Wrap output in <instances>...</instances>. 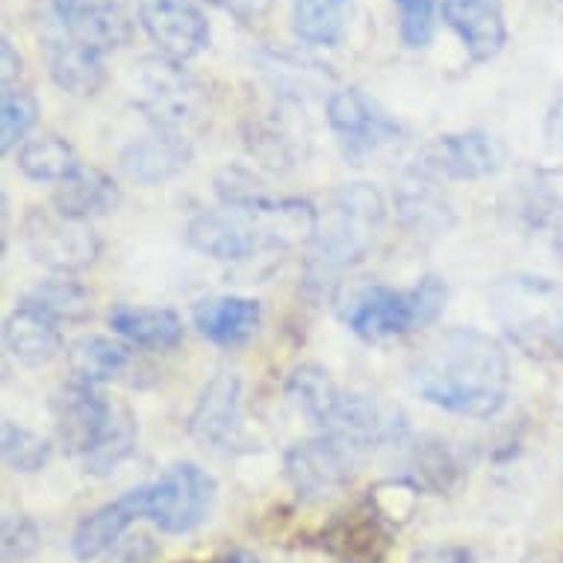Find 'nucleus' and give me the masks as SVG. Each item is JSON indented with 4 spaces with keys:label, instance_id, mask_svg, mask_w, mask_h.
Wrapping results in <instances>:
<instances>
[{
    "label": "nucleus",
    "instance_id": "f257e3e1",
    "mask_svg": "<svg viewBox=\"0 0 563 563\" xmlns=\"http://www.w3.org/2000/svg\"><path fill=\"white\" fill-rule=\"evenodd\" d=\"M419 396L449 413L487 416L505 407L510 387L508 354L487 333L452 328L434 333L410 363Z\"/></svg>",
    "mask_w": 563,
    "mask_h": 563
},
{
    "label": "nucleus",
    "instance_id": "f03ea898",
    "mask_svg": "<svg viewBox=\"0 0 563 563\" xmlns=\"http://www.w3.org/2000/svg\"><path fill=\"white\" fill-rule=\"evenodd\" d=\"M387 207L372 184H345L328 198L324 213L316 224L310 272L316 280L331 277L340 268L361 263L375 245Z\"/></svg>",
    "mask_w": 563,
    "mask_h": 563
},
{
    "label": "nucleus",
    "instance_id": "7ed1b4c3",
    "mask_svg": "<svg viewBox=\"0 0 563 563\" xmlns=\"http://www.w3.org/2000/svg\"><path fill=\"white\" fill-rule=\"evenodd\" d=\"M445 307V284L440 277H422L410 292L387 287L357 289L345 307V324L363 340H389L437 322Z\"/></svg>",
    "mask_w": 563,
    "mask_h": 563
},
{
    "label": "nucleus",
    "instance_id": "20e7f679",
    "mask_svg": "<svg viewBox=\"0 0 563 563\" xmlns=\"http://www.w3.org/2000/svg\"><path fill=\"white\" fill-rule=\"evenodd\" d=\"M130 89L136 107L157 130H180L201 115V86L172 56H142L130 68Z\"/></svg>",
    "mask_w": 563,
    "mask_h": 563
},
{
    "label": "nucleus",
    "instance_id": "39448f33",
    "mask_svg": "<svg viewBox=\"0 0 563 563\" xmlns=\"http://www.w3.org/2000/svg\"><path fill=\"white\" fill-rule=\"evenodd\" d=\"M216 499V481L195 463H177L154 484H145V519L166 534H186L201 526Z\"/></svg>",
    "mask_w": 563,
    "mask_h": 563
},
{
    "label": "nucleus",
    "instance_id": "423d86ee",
    "mask_svg": "<svg viewBox=\"0 0 563 563\" xmlns=\"http://www.w3.org/2000/svg\"><path fill=\"white\" fill-rule=\"evenodd\" d=\"M363 461L361 449L333 434H319L313 440L296 443L287 452L284 470L301 501H324L340 493L357 472Z\"/></svg>",
    "mask_w": 563,
    "mask_h": 563
},
{
    "label": "nucleus",
    "instance_id": "0eeeda50",
    "mask_svg": "<svg viewBox=\"0 0 563 563\" xmlns=\"http://www.w3.org/2000/svg\"><path fill=\"white\" fill-rule=\"evenodd\" d=\"M21 231H24V245L33 260L56 275H75L80 268L92 266L101 251V242L89 222H75L56 210L33 207Z\"/></svg>",
    "mask_w": 563,
    "mask_h": 563
},
{
    "label": "nucleus",
    "instance_id": "6e6552de",
    "mask_svg": "<svg viewBox=\"0 0 563 563\" xmlns=\"http://www.w3.org/2000/svg\"><path fill=\"white\" fill-rule=\"evenodd\" d=\"M328 124L336 133L342 154L351 163H361L387 142L401 136L396 119H389L378 103L361 89H336L328 95Z\"/></svg>",
    "mask_w": 563,
    "mask_h": 563
},
{
    "label": "nucleus",
    "instance_id": "1a4fd4ad",
    "mask_svg": "<svg viewBox=\"0 0 563 563\" xmlns=\"http://www.w3.org/2000/svg\"><path fill=\"white\" fill-rule=\"evenodd\" d=\"M51 10L65 36L95 54L128 45L133 36L128 0H51Z\"/></svg>",
    "mask_w": 563,
    "mask_h": 563
},
{
    "label": "nucleus",
    "instance_id": "9d476101",
    "mask_svg": "<svg viewBox=\"0 0 563 563\" xmlns=\"http://www.w3.org/2000/svg\"><path fill=\"white\" fill-rule=\"evenodd\" d=\"M136 3L139 24L159 47V54L184 63L210 45V24L195 0H136Z\"/></svg>",
    "mask_w": 563,
    "mask_h": 563
},
{
    "label": "nucleus",
    "instance_id": "9b49d317",
    "mask_svg": "<svg viewBox=\"0 0 563 563\" xmlns=\"http://www.w3.org/2000/svg\"><path fill=\"white\" fill-rule=\"evenodd\" d=\"M242 384L233 372H219L201 389V398L189 416L195 443L213 452H233L242 443Z\"/></svg>",
    "mask_w": 563,
    "mask_h": 563
},
{
    "label": "nucleus",
    "instance_id": "f8f14e48",
    "mask_svg": "<svg viewBox=\"0 0 563 563\" xmlns=\"http://www.w3.org/2000/svg\"><path fill=\"white\" fill-rule=\"evenodd\" d=\"M51 407H54V426L59 443L77 457L92 452L112 413L110 401L92 384H84V380L65 384L54 396Z\"/></svg>",
    "mask_w": 563,
    "mask_h": 563
},
{
    "label": "nucleus",
    "instance_id": "ddd939ff",
    "mask_svg": "<svg viewBox=\"0 0 563 563\" xmlns=\"http://www.w3.org/2000/svg\"><path fill=\"white\" fill-rule=\"evenodd\" d=\"M501 166L499 145L478 130L470 133H452L440 136L422 151L419 166L431 177H449V180H478V177L496 175Z\"/></svg>",
    "mask_w": 563,
    "mask_h": 563
},
{
    "label": "nucleus",
    "instance_id": "4468645a",
    "mask_svg": "<svg viewBox=\"0 0 563 563\" xmlns=\"http://www.w3.org/2000/svg\"><path fill=\"white\" fill-rule=\"evenodd\" d=\"M324 549L340 563H384L389 552V517L369 499L351 514H342L324 531Z\"/></svg>",
    "mask_w": 563,
    "mask_h": 563
},
{
    "label": "nucleus",
    "instance_id": "2eb2a0df",
    "mask_svg": "<svg viewBox=\"0 0 563 563\" xmlns=\"http://www.w3.org/2000/svg\"><path fill=\"white\" fill-rule=\"evenodd\" d=\"M445 24L457 33L472 63H489L508 42L501 0H443Z\"/></svg>",
    "mask_w": 563,
    "mask_h": 563
},
{
    "label": "nucleus",
    "instance_id": "dca6fc26",
    "mask_svg": "<svg viewBox=\"0 0 563 563\" xmlns=\"http://www.w3.org/2000/svg\"><path fill=\"white\" fill-rule=\"evenodd\" d=\"M192 163V145L184 133L154 130L148 136L130 142L121 154V172L142 186L166 184Z\"/></svg>",
    "mask_w": 563,
    "mask_h": 563
},
{
    "label": "nucleus",
    "instance_id": "f3484780",
    "mask_svg": "<svg viewBox=\"0 0 563 563\" xmlns=\"http://www.w3.org/2000/svg\"><path fill=\"white\" fill-rule=\"evenodd\" d=\"M145 487L128 489L124 496H119L110 505H103L95 514L77 526L75 537H71V552H75L77 561H95V558H101L110 549L119 545V540L124 537L136 519H145Z\"/></svg>",
    "mask_w": 563,
    "mask_h": 563
},
{
    "label": "nucleus",
    "instance_id": "a211bd4d",
    "mask_svg": "<svg viewBox=\"0 0 563 563\" xmlns=\"http://www.w3.org/2000/svg\"><path fill=\"white\" fill-rule=\"evenodd\" d=\"M59 322H54L51 316H45L36 307H30L21 301L10 313L7 324H3V342L12 357L30 369L47 366L56 361V354L63 351V336H59Z\"/></svg>",
    "mask_w": 563,
    "mask_h": 563
},
{
    "label": "nucleus",
    "instance_id": "6ab92c4d",
    "mask_svg": "<svg viewBox=\"0 0 563 563\" xmlns=\"http://www.w3.org/2000/svg\"><path fill=\"white\" fill-rule=\"evenodd\" d=\"M263 310L254 298H240V296H222L201 301L195 307L192 322L198 328L203 340L233 349L249 342L260 328Z\"/></svg>",
    "mask_w": 563,
    "mask_h": 563
},
{
    "label": "nucleus",
    "instance_id": "aec40b11",
    "mask_svg": "<svg viewBox=\"0 0 563 563\" xmlns=\"http://www.w3.org/2000/svg\"><path fill=\"white\" fill-rule=\"evenodd\" d=\"M45 54L51 77H54V84L63 92L77 95V98H89V95H95L103 86L101 54L77 45L75 38L65 36L63 27H59V33H47Z\"/></svg>",
    "mask_w": 563,
    "mask_h": 563
},
{
    "label": "nucleus",
    "instance_id": "412c9836",
    "mask_svg": "<svg viewBox=\"0 0 563 563\" xmlns=\"http://www.w3.org/2000/svg\"><path fill=\"white\" fill-rule=\"evenodd\" d=\"M56 213L75 222H92L98 216H110L119 207V186L101 168L80 166L75 175L59 184L54 195Z\"/></svg>",
    "mask_w": 563,
    "mask_h": 563
},
{
    "label": "nucleus",
    "instance_id": "4be33fe9",
    "mask_svg": "<svg viewBox=\"0 0 563 563\" xmlns=\"http://www.w3.org/2000/svg\"><path fill=\"white\" fill-rule=\"evenodd\" d=\"M110 328L139 349L168 351L184 342L180 316L163 307L119 305L110 310Z\"/></svg>",
    "mask_w": 563,
    "mask_h": 563
},
{
    "label": "nucleus",
    "instance_id": "5701e85b",
    "mask_svg": "<svg viewBox=\"0 0 563 563\" xmlns=\"http://www.w3.org/2000/svg\"><path fill=\"white\" fill-rule=\"evenodd\" d=\"M396 207L401 222L419 236H440L452 228L454 216L445 198L434 189L431 175L416 168L407 184H401L396 195Z\"/></svg>",
    "mask_w": 563,
    "mask_h": 563
},
{
    "label": "nucleus",
    "instance_id": "b1692460",
    "mask_svg": "<svg viewBox=\"0 0 563 563\" xmlns=\"http://www.w3.org/2000/svg\"><path fill=\"white\" fill-rule=\"evenodd\" d=\"M354 0H292V27L307 45L336 47L349 33Z\"/></svg>",
    "mask_w": 563,
    "mask_h": 563
},
{
    "label": "nucleus",
    "instance_id": "393cba45",
    "mask_svg": "<svg viewBox=\"0 0 563 563\" xmlns=\"http://www.w3.org/2000/svg\"><path fill=\"white\" fill-rule=\"evenodd\" d=\"M68 361H71L75 380L98 387L103 380L119 378L121 372L128 369L130 351L128 345H121V342L110 340V336L89 333V336H80V340L71 342Z\"/></svg>",
    "mask_w": 563,
    "mask_h": 563
},
{
    "label": "nucleus",
    "instance_id": "a878e982",
    "mask_svg": "<svg viewBox=\"0 0 563 563\" xmlns=\"http://www.w3.org/2000/svg\"><path fill=\"white\" fill-rule=\"evenodd\" d=\"M136 449V419L130 413V407L112 405L110 422L103 428L101 440L95 443L92 452H86L80 461H84V470L89 475H110L128 461L130 454Z\"/></svg>",
    "mask_w": 563,
    "mask_h": 563
},
{
    "label": "nucleus",
    "instance_id": "bb28decb",
    "mask_svg": "<svg viewBox=\"0 0 563 563\" xmlns=\"http://www.w3.org/2000/svg\"><path fill=\"white\" fill-rule=\"evenodd\" d=\"M19 168L30 180H45V184H63L75 175L80 163H77L75 148L65 142L63 136L45 133L24 142L19 151Z\"/></svg>",
    "mask_w": 563,
    "mask_h": 563
},
{
    "label": "nucleus",
    "instance_id": "cd10ccee",
    "mask_svg": "<svg viewBox=\"0 0 563 563\" xmlns=\"http://www.w3.org/2000/svg\"><path fill=\"white\" fill-rule=\"evenodd\" d=\"M328 65H319L305 56L287 54V51H268L263 56V71L272 77L277 92L284 95H313L319 92L324 84H331V75L324 71Z\"/></svg>",
    "mask_w": 563,
    "mask_h": 563
},
{
    "label": "nucleus",
    "instance_id": "c85d7f7f",
    "mask_svg": "<svg viewBox=\"0 0 563 563\" xmlns=\"http://www.w3.org/2000/svg\"><path fill=\"white\" fill-rule=\"evenodd\" d=\"M340 396L342 393L336 389L331 375L319 369V366H301L287 380V398L307 419H313L316 426H322L324 419H328V413L340 401Z\"/></svg>",
    "mask_w": 563,
    "mask_h": 563
},
{
    "label": "nucleus",
    "instance_id": "c756f323",
    "mask_svg": "<svg viewBox=\"0 0 563 563\" xmlns=\"http://www.w3.org/2000/svg\"><path fill=\"white\" fill-rule=\"evenodd\" d=\"M24 305L36 307L45 316H51L54 322H80L89 313V296H86V289L71 280L68 275L51 277L45 284H38L27 298H24Z\"/></svg>",
    "mask_w": 563,
    "mask_h": 563
},
{
    "label": "nucleus",
    "instance_id": "7c9ffc66",
    "mask_svg": "<svg viewBox=\"0 0 563 563\" xmlns=\"http://www.w3.org/2000/svg\"><path fill=\"white\" fill-rule=\"evenodd\" d=\"M410 470H413V481L410 487H426L434 489V493H443L457 481V457L445 443L440 440H419V443H410Z\"/></svg>",
    "mask_w": 563,
    "mask_h": 563
},
{
    "label": "nucleus",
    "instance_id": "2f4dec72",
    "mask_svg": "<svg viewBox=\"0 0 563 563\" xmlns=\"http://www.w3.org/2000/svg\"><path fill=\"white\" fill-rule=\"evenodd\" d=\"M38 121V101L19 84L0 86V151L10 154Z\"/></svg>",
    "mask_w": 563,
    "mask_h": 563
},
{
    "label": "nucleus",
    "instance_id": "473e14b6",
    "mask_svg": "<svg viewBox=\"0 0 563 563\" xmlns=\"http://www.w3.org/2000/svg\"><path fill=\"white\" fill-rule=\"evenodd\" d=\"M0 452H3V463L12 472H38L51 461V443L45 437L33 434L10 419L0 428Z\"/></svg>",
    "mask_w": 563,
    "mask_h": 563
},
{
    "label": "nucleus",
    "instance_id": "72a5a7b5",
    "mask_svg": "<svg viewBox=\"0 0 563 563\" xmlns=\"http://www.w3.org/2000/svg\"><path fill=\"white\" fill-rule=\"evenodd\" d=\"M398 12V33L407 47H428L434 38L437 27V3L440 0H396Z\"/></svg>",
    "mask_w": 563,
    "mask_h": 563
},
{
    "label": "nucleus",
    "instance_id": "f704fd0d",
    "mask_svg": "<svg viewBox=\"0 0 563 563\" xmlns=\"http://www.w3.org/2000/svg\"><path fill=\"white\" fill-rule=\"evenodd\" d=\"M3 563L30 561L38 549V531L27 517L21 514H7L3 517Z\"/></svg>",
    "mask_w": 563,
    "mask_h": 563
},
{
    "label": "nucleus",
    "instance_id": "c9c22d12",
    "mask_svg": "<svg viewBox=\"0 0 563 563\" xmlns=\"http://www.w3.org/2000/svg\"><path fill=\"white\" fill-rule=\"evenodd\" d=\"M207 3H213L222 12H228L240 24H257L275 7V0H207Z\"/></svg>",
    "mask_w": 563,
    "mask_h": 563
},
{
    "label": "nucleus",
    "instance_id": "e433bc0d",
    "mask_svg": "<svg viewBox=\"0 0 563 563\" xmlns=\"http://www.w3.org/2000/svg\"><path fill=\"white\" fill-rule=\"evenodd\" d=\"M154 558H157V545L151 543V537H133L115 549L110 563H154Z\"/></svg>",
    "mask_w": 563,
    "mask_h": 563
},
{
    "label": "nucleus",
    "instance_id": "4c0bfd02",
    "mask_svg": "<svg viewBox=\"0 0 563 563\" xmlns=\"http://www.w3.org/2000/svg\"><path fill=\"white\" fill-rule=\"evenodd\" d=\"M410 563H472V552L463 545H428L419 549Z\"/></svg>",
    "mask_w": 563,
    "mask_h": 563
},
{
    "label": "nucleus",
    "instance_id": "58836bf2",
    "mask_svg": "<svg viewBox=\"0 0 563 563\" xmlns=\"http://www.w3.org/2000/svg\"><path fill=\"white\" fill-rule=\"evenodd\" d=\"M21 75V56L15 51V45L10 42V36L0 38V86L19 84Z\"/></svg>",
    "mask_w": 563,
    "mask_h": 563
},
{
    "label": "nucleus",
    "instance_id": "ea45409f",
    "mask_svg": "<svg viewBox=\"0 0 563 563\" xmlns=\"http://www.w3.org/2000/svg\"><path fill=\"white\" fill-rule=\"evenodd\" d=\"M549 124H552V136L563 145V98H558V107H554Z\"/></svg>",
    "mask_w": 563,
    "mask_h": 563
},
{
    "label": "nucleus",
    "instance_id": "a19ab883",
    "mask_svg": "<svg viewBox=\"0 0 563 563\" xmlns=\"http://www.w3.org/2000/svg\"><path fill=\"white\" fill-rule=\"evenodd\" d=\"M228 563H260L257 558H251V554H231V558H228Z\"/></svg>",
    "mask_w": 563,
    "mask_h": 563
},
{
    "label": "nucleus",
    "instance_id": "79ce46f5",
    "mask_svg": "<svg viewBox=\"0 0 563 563\" xmlns=\"http://www.w3.org/2000/svg\"><path fill=\"white\" fill-rule=\"evenodd\" d=\"M189 563H198V561H189ZM213 563H228V558H224V561H213Z\"/></svg>",
    "mask_w": 563,
    "mask_h": 563
}]
</instances>
